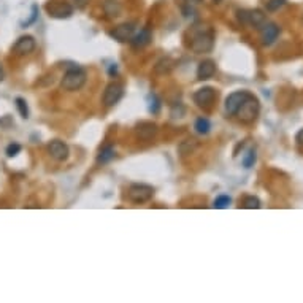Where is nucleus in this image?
<instances>
[{
  "label": "nucleus",
  "instance_id": "72a5a7b5",
  "mask_svg": "<svg viewBox=\"0 0 303 303\" xmlns=\"http://www.w3.org/2000/svg\"><path fill=\"white\" fill-rule=\"evenodd\" d=\"M221 2V0H213V4H219Z\"/></svg>",
  "mask_w": 303,
  "mask_h": 303
},
{
  "label": "nucleus",
  "instance_id": "a878e982",
  "mask_svg": "<svg viewBox=\"0 0 303 303\" xmlns=\"http://www.w3.org/2000/svg\"><path fill=\"white\" fill-rule=\"evenodd\" d=\"M286 0H268L267 2V10L268 11H278L281 7H284Z\"/></svg>",
  "mask_w": 303,
  "mask_h": 303
},
{
  "label": "nucleus",
  "instance_id": "2f4dec72",
  "mask_svg": "<svg viewBox=\"0 0 303 303\" xmlns=\"http://www.w3.org/2000/svg\"><path fill=\"white\" fill-rule=\"evenodd\" d=\"M116 73H117V67L113 64V65H111V69H110V75L113 76V75H116Z\"/></svg>",
  "mask_w": 303,
  "mask_h": 303
},
{
  "label": "nucleus",
  "instance_id": "7ed1b4c3",
  "mask_svg": "<svg viewBox=\"0 0 303 303\" xmlns=\"http://www.w3.org/2000/svg\"><path fill=\"white\" fill-rule=\"evenodd\" d=\"M86 78H87V73L81 67H73L64 73L60 80V87L69 92L80 90L86 83Z\"/></svg>",
  "mask_w": 303,
  "mask_h": 303
},
{
  "label": "nucleus",
  "instance_id": "412c9836",
  "mask_svg": "<svg viewBox=\"0 0 303 303\" xmlns=\"http://www.w3.org/2000/svg\"><path fill=\"white\" fill-rule=\"evenodd\" d=\"M195 130H197V134H202V135H206L209 129H211V123H209L206 117H199V119L195 121Z\"/></svg>",
  "mask_w": 303,
  "mask_h": 303
},
{
  "label": "nucleus",
  "instance_id": "f3484780",
  "mask_svg": "<svg viewBox=\"0 0 303 303\" xmlns=\"http://www.w3.org/2000/svg\"><path fill=\"white\" fill-rule=\"evenodd\" d=\"M121 11H123V7L117 0H105L103 2V13L107 15V18L114 19L121 15Z\"/></svg>",
  "mask_w": 303,
  "mask_h": 303
},
{
  "label": "nucleus",
  "instance_id": "bb28decb",
  "mask_svg": "<svg viewBox=\"0 0 303 303\" xmlns=\"http://www.w3.org/2000/svg\"><path fill=\"white\" fill-rule=\"evenodd\" d=\"M19 151H21V144H18V143H11L10 146L7 148V156H8V157H13V156H16Z\"/></svg>",
  "mask_w": 303,
  "mask_h": 303
},
{
  "label": "nucleus",
  "instance_id": "6e6552de",
  "mask_svg": "<svg viewBox=\"0 0 303 303\" xmlns=\"http://www.w3.org/2000/svg\"><path fill=\"white\" fill-rule=\"evenodd\" d=\"M123 96H124V84L117 81L110 83L103 90V97H102L103 105L105 107H114V105L123 99Z\"/></svg>",
  "mask_w": 303,
  "mask_h": 303
},
{
  "label": "nucleus",
  "instance_id": "4468645a",
  "mask_svg": "<svg viewBox=\"0 0 303 303\" xmlns=\"http://www.w3.org/2000/svg\"><path fill=\"white\" fill-rule=\"evenodd\" d=\"M137 132V137L143 141H149L156 137L157 134V126L154 123H149V121H143L137 126L135 129Z\"/></svg>",
  "mask_w": 303,
  "mask_h": 303
},
{
  "label": "nucleus",
  "instance_id": "0eeeda50",
  "mask_svg": "<svg viewBox=\"0 0 303 303\" xmlns=\"http://www.w3.org/2000/svg\"><path fill=\"white\" fill-rule=\"evenodd\" d=\"M218 94H216V90L215 87H209V86H205V87H200V89H197L194 92V102L197 103V107H200V108H211L213 107V103L216 100Z\"/></svg>",
  "mask_w": 303,
  "mask_h": 303
},
{
  "label": "nucleus",
  "instance_id": "5701e85b",
  "mask_svg": "<svg viewBox=\"0 0 303 303\" xmlns=\"http://www.w3.org/2000/svg\"><path fill=\"white\" fill-rule=\"evenodd\" d=\"M230 203H232V199H230L229 195H219L218 199L215 200L213 206L218 208V209H224V208H227Z\"/></svg>",
  "mask_w": 303,
  "mask_h": 303
},
{
  "label": "nucleus",
  "instance_id": "6ab92c4d",
  "mask_svg": "<svg viewBox=\"0 0 303 303\" xmlns=\"http://www.w3.org/2000/svg\"><path fill=\"white\" fill-rule=\"evenodd\" d=\"M199 5H200V0H181V10L186 18L192 16Z\"/></svg>",
  "mask_w": 303,
  "mask_h": 303
},
{
  "label": "nucleus",
  "instance_id": "423d86ee",
  "mask_svg": "<svg viewBox=\"0 0 303 303\" xmlns=\"http://www.w3.org/2000/svg\"><path fill=\"white\" fill-rule=\"evenodd\" d=\"M236 15H238V21L241 24L251 25V27H256L257 31L267 22V16L260 10H241Z\"/></svg>",
  "mask_w": 303,
  "mask_h": 303
},
{
  "label": "nucleus",
  "instance_id": "473e14b6",
  "mask_svg": "<svg viewBox=\"0 0 303 303\" xmlns=\"http://www.w3.org/2000/svg\"><path fill=\"white\" fill-rule=\"evenodd\" d=\"M4 76H5V73H4L2 65H0V81H4Z\"/></svg>",
  "mask_w": 303,
  "mask_h": 303
},
{
  "label": "nucleus",
  "instance_id": "c756f323",
  "mask_svg": "<svg viewBox=\"0 0 303 303\" xmlns=\"http://www.w3.org/2000/svg\"><path fill=\"white\" fill-rule=\"evenodd\" d=\"M37 11H38V7H37V5H34V7H32V18H31V19H29L27 22H24V24H22V25H24V27H25V25H29V24H32V22L35 21V18H37Z\"/></svg>",
  "mask_w": 303,
  "mask_h": 303
},
{
  "label": "nucleus",
  "instance_id": "1a4fd4ad",
  "mask_svg": "<svg viewBox=\"0 0 303 303\" xmlns=\"http://www.w3.org/2000/svg\"><path fill=\"white\" fill-rule=\"evenodd\" d=\"M35 46H37V43H35V38L32 35H22V37L18 38L16 43L13 45L11 51L15 52L16 56H27V54H31V52L35 51Z\"/></svg>",
  "mask_w": 303,
  "mask_h": 303
},
{
  "label": "nucleus",
  "instance_id": "cd10ccee",
  "mask_svg": "<svg viewBox=\"0 0 303 303\" xmlns=\"http://www.w3.org/2000/svg\"><path fill=\"white\" fill-rule=\"evenodd\" d=\"M149 99H151V103H149V111L156 114L157 111H159V108H161V103H159V100H157V97H156V96H151Z\"/></svg>",
  "mask_w": 303,
  "mask_h": 303
},
{
  "label": "nucleus",
  "instance_id": "f257e3e1",
  "mask_svg": "<svg viewBox=\"0 0 303 303\" xmlns=\"http://www.w3.org/2000/svg\"><path fill=\"white\" fill-rule=\"evenodd\" d=\"M189 37V49L195 54H203L209 52L215 46V31L206 22H195L188 32Z\"/></svg>",
  "mask_w": 303,
  "mask_h": 303
},
{
  "label": "nucleus",
  "instance_id": "c85d7f7f",
  "mask_svg": "<svg viewBox=\"0 0 303 303\" xmlns=\"http://www.w3.org/2000/svg\"><path fill=\"white\" fill-rule=\"evenodd\" d=\"M89 4V0H73V5L78 8V10H83L86 8V5Z\"/></svg>",
  "mask_w": 303,
  "mask_h": 303
},
{
  "label": "nucleus",
  "instance_id": "2eb2a0df",
  "mask_svg": "<svg viewBox=\"0 0 303 303\" xmlns=\"http://www.w3.org/2000/svg\"><path fill=\"white\" fill-rule=\"evenodd\" d=\"M216 73V64L211 59H206L199 64V69H197V80L206 81L209 78H213Z\"/></svg>",
  "mask_w": 303,
  "mask_h": 303
},
{
  "label": "nucleus",
  "instance_id": "b1692460",
  "mask_svg": "<svg viewBox=\"0 0 303 303\" xmlns=\"http://www.w3.org/2000/svg\"><path fill=\"white\" fill-rule=\"evenodd\" d=\"M16 107H18V110H19V113H21V116L24 117V119H27V117H29V108H27V103H25V100L18 97L16 99Z\"/></svg>",
  "mask_w": 303,
  "mask_h": 303
},
{
  "label": "nucleus",
  "instance_id": "9b49d317",
  "mask_svg": "<svg viewBox=\"0 0 303 303\" xmlns=\"http://www.w3.org/2000/svg\"><path fill=\"white\" fill-rule=\"evenodd\" d=\"M48 153H49V156H51L54 161L64 162V161L69 159L70 149H69V146H67V143H64V141H60V140H52V141L48 144Z\"/></svg>",
  "mask_w": 303,
  "mask_h": 303
},
{
  "label": "nucleus",
  "instance_id": "ddd939ff",
  "mask_svg": "<svg viewBox=\"0 0 303 303\" xmlns=\"http://www.w3.org/2000/svg\"><path fill=\"white\" fill-rule=\"evenodd\" d=\"M249 94V90H235L226 99V113L229 116H235L236 110L241 105V102L246 99V96Z\"/></svg>",
  "mask_w": 303,
  "mask_h": 303
},
{
  "label": "nucleus",
  "instance_id": "dca6fc26",
  "mask_svg": "<svg viewBox=\"0 0 303 303\" xmlns=\"http://www.w3.org/2000/svg\"><path fill=\"white\" fill-rule=\"evenodd\" d=\"M153 40V32L149 27H144L140 31V34H137L135 37H132L130 38V45L134 46V48H144V46H148Z\"/></svg>",
  "mask_w": 303,
  "mask_h": 303
},
{
  "label": "nucleus",
  "instance_id": "4be33fe9",
  "mask_svg": "<svg viewBox=\"0 0 303 303\" xmlns=\"http://www.w3.org/2000/svg\"><path fill=\"white\" fill-rule=\"evenodd\" d=\"M241 206L246 208V209H257V208H260V200L254 195H248L243 199Z\"/></svg>",
  "mask_w": 303,
  "mask_h": 303
},
{
  "label": "nucleus",
  "instance_id": "f03ea898",
  "mask_svg": "<svg viewBox=\"0 0 303 303\" xmlns=\"http://www.w3.org/2000/svg\"><path fill=\"white\" fill-rule=\"evenodd\" d=\"M260 113V103L256 96H253L251 92L246 96V99L241 102V105L236 110L235 116L238 117V121L245 124H251L257 119V116Z\"/></svg>",
  "mask_w": 303,
  "mask_h": 303
},
{
  "label": "nucleus",
  "instance_id": "7c9ffc66",
  "mask_svg": "<svg viewBox=\"0 0 303 303\" xmlns=\"http://www.w3.org/2000/svg\"><path fill=\"white\" fill-rule=\"evenodd\" d=\"M295 141L300 144V146H303V129H300L297 132V135H295Z\"/></svg>",
  "mask_w": 303,
  "mask_h": 303
},
{
  "label": "nucleus",
  "instance_id": "393cba45",
  "mask_svg": "<svg viewBox=\"0 0 303 303\" xmlns=\"http://www.w3.org/2000/svg\"><path fill=\"white\" fill-rule=\"evenodd\" d=\"M254 162H256V149H251L243 159V165H245V168H251L254 165Z\"/></svg>",
  "mask_w": 303,
  "mask_h": 303
},
{
  "label": "nucleus",
  "instance_id": "aec40b11",
  "mask_svg": "<svg viewBox=\"0 0 303 303\" xmlns=\"http://www.w3.org/2000/svg\"><path fill=\"white\" fill-rule=\"evenodd\" d=\"M175 67V62L172 60V59H162L161 62H157V65L154 67V72L157 73V75H165V73H168L170 70H172Z\"/></svg>",
  "mask_w": 303,
  "mask_h": 303
},
{
  "label": "nucleus",
  "instance_id": "9d476101",
  "mask_svg": "<svg viewBox=\"0 0 303 303\" xmlns=\"http://www.w3.org/2000/svg\"><path fill=\"white\" fill-rule=\"evenodd\" d=\"M259 31H260V40H262L263 46L273 45L276 38L280 37V32H281L280 25L275 24V22H265Z\"/></svg>",
  "mask_w": 303,
  "mask_h": 303
},
{
  "label": "nucleus",
  "instance_id": "20e7f679",
  "mask_svg": "<svg viewBox=\"0 0 303 303\" xmlns=\"http://www.w3.org/2000/svg\"><path fill=\"white\" fill-rule=\"evenodd\" d=\"M45 8L48 15L56 19H67L73 15V5L67 0H49Z\"/></svg>",
  "mask_w": 303,
  "mask_h": 303
},
{
  "label": "nucleus",
  "instance_id": "a211bd4d",
  "mask_svg": "<svg viewBox=\"0 0 303 303\" xmlns=\"http://www.w3.org/2000/svg\"><path fill=\"white\" fill-rule=\"evenodd\" d=\"M114 156H116V151L113 146H103L97 156V162L99 164H108L114 159Z\"/></svg>",
  "mask_w": 303,
  "mask_h": 303
},
{
  "label": "nucleus",
  "instance_id": "39448f33",
  "mask_svg": "<svg viewBox=\"0 0 303 303\" xmlns=\"http://www.w3.org/2000/svg\"><path fill=\"white\" fill-rule=\"evenodd\" d=\"M154 195V189L148 184H132L127 191V197L132 203H146L153 199Z\"/></svg>",
  "mask_w": 303,
  "mask_h": 303
},
{
  "label": "nucleus",
  "instance_id": "f8f14e48",
  "mask_svg": "<svg viewBox=\"0 0 303 303\" xmlns=\"http://www.w3.org/2000/svg\"><path fill=\"white\" fill-rule=\"evenodd\" d=\"M134 32H135V22H124V24L116 25L110 32V35L114 40L124 43V42H130V38L134 37Z\"/></svg>",
  "mask_w": 303,
  "mask_h": 303
}]
</instances>
